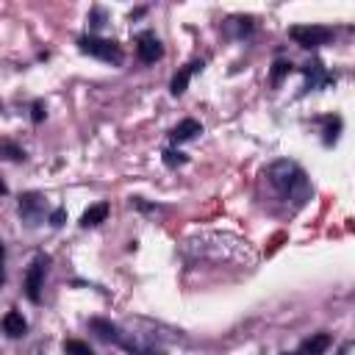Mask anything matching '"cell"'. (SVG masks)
<instances>
[{"mask_svg": "<svg viewBox=\"0 0 355 355\" xmlns=\"http://www.w3.org/2000/svg\"><path fill=\"white\" fill-rule=\"evenodd\" d=\"M266 181L269 186L286 200V203H295V208H303L306 200L311 197V183H308V175L303 172V167L297 161H289V159H280L275 161L269 170H266Z\"/></svg>", "mask_w": 355, "mask_h": 355, "instance_id": "obj_1", "label": "cell"}, {"mask_svg": "<svg viewBox=\"0 0 355 355\" xmlns=\"http://www.w3.org/2000/svg\"><path fill=\"white\" fill-rule=\"evenodd\" d=\"M89 328H92L103 341H111V344L122 347L128 355H164L159 347H150V344L136 341V339H133V333H125L122 328H117V325H114V322H108V319L95 317V319H89Z\"/></svg>", "mask_w": 355, "mask_h": 355, "instance_id": "obj_2", "label": "cell"}, {"mask_svg": "<svg viewBox=\"0 0 355 355\" xmlns=\"http://www.w3.org/2000/svg\"><path fill=\"white\" fill-rule=\"evenodd\" d=\"M78 47H81V53H87V56H95V58H100V61H106V64H122V47L114 42V39H100V36H81L78 39Z\"/></svg>", "mask_w": 355, "mask_h": 355, "instance_id": "obj_3", "label": "cell"}, {"mask_svg": "<svg viewBox=\"0 0 355 355\" xmlns=\"http://www.w3.org/2000/svg\"><path fill=\"white\" fill-rule=\"evenodd\" d=\"M289 36L295 45L300 47H319V45H328L333 39V28H325V25H292L289 28Z\"/></svg>", "mask_w": 355, "mask_h": 355, "instance_id": "obj_4", "label": "cell"}, {"mask_svg": "<svg viewBox=\"0 0 355 355\" xmlns=\"http://www.w3.org/2000/svg\"><path fill=\"white\" fill-rule=\"evenodd\" d=\"M47 264H50V258H47V255H39V258L28 266V275H25V295H28L31 303H39V300H42V283H45Z\"/></svg>", "mask_w": 355, "mask_h": 355, "instance_id": "obj_5", "label": "cell"}, {"mask_svg": "<svg viewBox=\"0 0 355 355\" xmlns=\"http://www.w3.org/2000/svg\"><path fill=\"white\" fill-rule=\"evenodd\" d=\"M20 217L23 222H28L31 228H36L45 220V197L39 192H25L20 197Z\"/></svg>", "mask_w": 355, "mask_h": 355, "instance_id": "obj_6", "label": "cell"}, {"mask_svg": "<svg viewBox=\"0 0 355 355\" xmlns=\"http://www.w3.org/2000/svg\"><path fill=\"white\" fill-rule=\"evenodd\" d=\"M136 53H139V61L156 64V61L164 56V45H161V39H159L153 31H141V34L136 36Z\"/></svg>", "mask_w": 355, "mask_h": 355, "instance_id": "obj_7", "label": "cell"}, {"mask_svg": "<svg viewBox=\"0 0 355 355\" xmlns=\"http://www.w3.org/2000/svg\"><path fill=\"white\" fill-rule=\"evenodd\" d=\"M203 67H205L203 61H189L186 67H181L178 73H175V78H172V84H170V92H172L175 98H181V95L189 89V81H192V76H194V73H200Z\"/></svg>", "mask_w": 355, "mask_h": 355, "instance_id": "obj_8", "label": "cell"}, {"mask_svg": "<svg viewBox=\"0 0 355 355\" xmlns=\"http://www.w3.org/2000/svg\"><path fill=\"white\" fill-rule=\"evenodd\" d=\"M330 341H333L330 333H314L306 341H300V347H297L295 355H325L328 347H330Z\"/></svg>", "mask_w": 355, "mask_h": 355, "instance_id": "obj_9", "label": "cell"}, {"mask_svg": "<svg viewBox=\"0 0 355 355\" xmlns=\"http://www.w3.org/2000/svg\"><path fill=\"white\" fill-rule=\"evenodd\" d=\"M306 78H308V87L306 89H322V87H328V84L336 81L328 69L322 67V61H314V64L306 67Z\"/></svg>", "mask_w": 355, "mask_h": 355, "instance_id": "obj_10", "label": "cell"}, {"mask_svg": "<svg viewBox=\"0 0 355 355\" xmlns=\"http://www.w3.org/2000/svg\"><path fill=\"white\" fill-rule=\"evenodd\" d=\"M197 133H203V125L197 122V119H181L175 128H172V133H170V139L175 141V145H181V141H189V139H194Z\"/></svg>", "mask_w": 355, "mask_h": 355, "instance_id": "obj_11", "label": "cell"}, {"mask_svg": "<svg viewBox=\"0 0 355 355\" xmlns=\"http://www.w3.org/2000/svg\"><path fill=\"white\" fill-rule=\"evenodd\" d=\"M0 328H3V333H6L9 339H20V336H25L28 322L23 319L20 311H9V314L3 317V322H0Z\"/></svg>", "mask_w": 355, "mask_h": 355, "instance_id": "obj_12", "label": "cell"}, {"mask_svg": "<svg viewBox=\"0 0 355 355\" xmlns=\"http://www.w3.org/2000/svg\"><path fill=\"white\" fill-rule=\"evenodd\" d=\"M106 217H108V203H98V205H89V208L84 211L81 225H84V228H95V225L106 222Z\"/></svg>", "mask_w": 355, "mask_h": 355, "instance_id": "obj_13", "label": "cell"}, {"mask_svg": "<svg viewBox=\"0 0 355 355\" xmlns=\"http://www.w3.org/2000/svg\"><path fill=\"white\" fill-rule=\"evenodd\" d=\"M322 125H325V145H333V141L339 139V130H341V119L339 117H325Z\"/></svg>", "mask_w": 355, "mask_h": 355, "instance_id": "obj_14", "label": "cell"}, {"mask_svg": "<svg viewBox=\"0 0 355 355\" xmlns=\"http://www.w3.org/2000/svg\"><path fill=\"white\" fill-rule=\"evenodd\" d=\"M64 355H95L92 347L87 341H78V339H67L64 341Z\"/></svg>", "mask_w": 355, "mask_h": 355, "instance_id": "obj_15", "label": "cell"}, {"mask_svg": "<svg viewBox=\"0 0 355 355\" xmlns=\"http://www.w3.org/2000/svg\"><path fill=\"white\" fill-rule=\"evenodd\" d=\"M0 159H9V161H25V150L17 148L14 141H3L0 145Z\"/></svg>", "mask_w": 355, "mask_h": 355, "instance_id": "obj_16", "label": "cell"}, {"mask_svg": "<svg viewBox=\"0 0 355 355\" xmlns=\"http://www.w3.org/2000/svg\"><path fill=\"white\" fill-rule=\"evenodd\" d=\"M292 73V61H275L272 67V87H280V81Z\"/></svg>", "mask_w": 355, "mask_h": 355, "instance_id": "obj_17", "label": "cell"}, {"mask_svg": "<svg viewBox=\"0 0 355 355\" xmlns=\"http://www.w3.org/2000/svg\"><path fill=\"white\" fill-rule=\"evenodd\" d=\"M164 164H167L170 170H175V167L186 164V156H183L181 150H164Z\"/></svg>", "mask_w": 355, "mask_h": 355, "instance_id": "obj_18", "label": "cell"}, {"mask_svg": "<svg viewBox=\"0 0 355 355\" xmlns=\"http://www.w3.org/2000/svg\"><path fill=\"white\" fill-rule=\"evenodd\" d=\"M31 111H34V114H31V119H34V122H36V125H39V122H42V119H45V103H42V100H36V103H34V108H31Z\"/></svg>", "mask_w": 355, "mask_h": 355, "instance_id": "obj_19", "label": "cell"}, {"mask_svg": "<svg viewBox=\"0 0 355 355\" xmlns=\"http://www.w3.org/2000/svg\"><path fill=\"white\" fill-rule=\"evenodd\" d=\"M103 20H106V14H103L100 9H92V14H89V23H92V28H100V25H103Z\"/></svg>", "mask_w": 355, "mask_h": 355, "instance_id": "obj_20", "label": "cell"}, {"mask_svg": "<svg viewBox=\"0 0 355 355\" xmlns=\"http://www.w3.org/2000/svg\"><path fill=\"white\" fill-rule=\"evenodd\" d=\"M64 217H67V214H64V208H56L53 214H50V225H56V228H58V225H64Z\"/></svg>", "mask_w": 355, "mask_h": 355, "instance_id": "obj_21", "label": "cell"}, {"mask_svg": "<svg viewBox=\"0 0 355 355\" xmlns=\"http://www.w3.org/2000/svg\"><path fill=\"white\" fill-rule=\"evenodd\" d=\"M3 264H6V247H3V242H0V283L6 280V272H3Z\"/></svg>", "mask_w": 355, "mask_h": 355, "instance_id": "obj_22", "label": "cell"}, {"mask_svg": "<svg viewBox=\"0 0 355 355\" xmlns=\"http://www.w3.org/2000/svg\"><path fill=\"white\" fill-rule=\"evenodd\" d=\"M339 355H355V341H344L339 347Z\"/></svg>", "mask_w": 355, "mask_h": 355, "instance_id": "obj_23", "label": "cell"}, {"mask_svg": "<svg viewBox=\"0 0 355 355\" xmlns=\"http://www.w3.org/2000/svg\"><path fill=\"white\" fill-rule=\"evenodd\" d=\"M6 192H9V189H6V183H0V197H3Z\"/></svg>", "mask_w": 355, "mask_h": 355, "instance_id": "obj_24", "label": "cell"}]
</instances>
